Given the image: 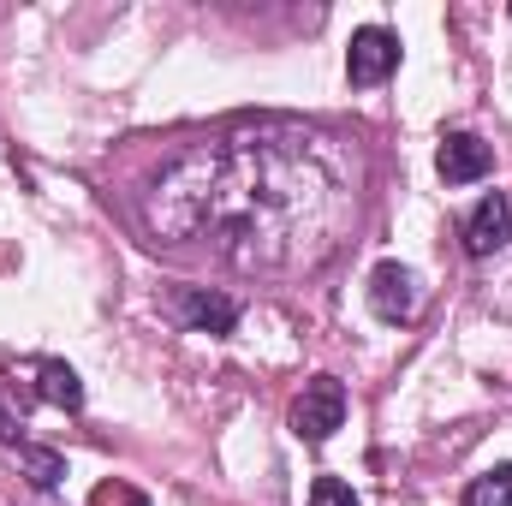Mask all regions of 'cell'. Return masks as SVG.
Masks as SVG:
<instances>
[{
  "label": "cell",
  "mask_w": 512,
  "mask_h": 506,
  "mask_svg": "<svg viewBox=\"0 0 512 506\" xmlns=\"http://www.w3.org/2000/svg\"><path fill=\"white\" fill-rule=\"evenodd\" d=\"M161 245H203L239 274H304L358 221V167L316 126L256 120L167 161L143 191Z\"/></svg>",
  "instance_id": "obj_1"
},
{
  "label": "cell",
  "mask_w": 512,
  "mask_h": 506,
  "mask_svg": "<svg viewBox=\"0 0 512 506\" xmlns=\"http://www.w3.org/2000/svg\"><path fill=\"white\" fill-rule=\"evenodd\" d=\"M340 423H346V387H340L334 376L304 381V393L292 399V435L310 441V447H322Z\"/></svg>",
  "instance_id": "obj_2"
},
{
  "label": "cell",
  "mask_w": 512,
  "mask_h": 506,
  "mask_svg": "<svg viewBox=\"0 0 512 506\" xmlns=\"http://www.w3.org/2000/svg\"><path fill=\"white\" fill-rule=\"evenodd\" d=\"M393 66H399V36L382 30V24H364V30H352V48H346V78L358 84V90H376L393 78Z\"/></svg>",
  "instance_id": "obj_3"
},
{
  "label": "cell",
  "mask_w": 512,
  "mask_h": 506,
  "mask_svg": "<svg viewBox=\"0 0 512 506\" xmlns=\"http://www.w3.org/2000/svg\"><path fill=\"white\" fill-rule=\"evenodd\" d=\"M417 304H423V292H417V274L405 262H376L370 268V310L382 322H411Z\"/></svg>",
  "instance_id": "obj_4"
},
{
  "label": "cell",
  "mask_w": 512,
  "mask_h": 506,
  "mask_svg": "<svg viewBox=\"0 0 512 506\" xmlns=\"http://www.w3.org/2000/svg\"><path fill=\"white\" fill-rule=\"evenodd\" d=\"M489 167H495V149L483 137H471V131H453L435 149V173L447 185H477V179H489Z\"/></svg>",
  "instance_id": "obj_5"
},
{
  "label": "cell",
  "mask_w": 512,
  "mask_h": 506,
  "mask_svg": "<svg viewBox=\"0 0 512 506\" xmlns=\"http://www.w3.org/2000/svg\"><path fill=\"white\" fill-rule=\"evenodd\" d=\"M459 239H465V256H495L512 239V203L501 197V191H489V197L465 215Z\"/></svg>",
  "instance_id": "obj_6"
},
{
  "label": "cell",
  "mask_w": 512,
  "mask_h": 506,
  "mask_svg": "<svg viewBox=\"0 0 512 506\" xmlns=\"http://www.w3.org/2000/svg\"><path fill=\"white\" fill-rule=\"evenodd\" d=\"M179 316L197 328V334H215V340H227L233 328H239V298H227V292H209V286H179Z\"/></svg>",
  "instance_id": "obj_7"
},
{
  "label": "cell",
  "mask_w": 512,
  "mask_h": 506,
  "mask_svg": "<svg viewBox=\"0 0 512 506\" xmlns=\"http://www.w3.org/2000/svg\"><path fill=\"white\" fill-rule=\"evenodd\" d=\"M30 376H36V399H48V405H60V411H78V405H84V387H78V376H72L60 358H36Z\"/></svg>",
  "instance_id": "obj_8"
},
{
  "label": "cell",
  "mask_w": 512,
  "mask_h": 506,
  "mask_svg": "<svg viewBox=\"0 0 512 506\" xmlns=\"http://www.w3.org/2000/svg\"><path fill=\"white\" fill-rule=\"evenodd\" d=\"M18 465H24V477H30L36 489H60V483H66V459H60L54 447H18Z\"/></svg>",
  "instance_id": "obj_9"
},
{
  "label": "cell",
  "mask_w": 512,
  "mask_h": 506,
  "mask_svg": "<svg viewBox=\"0 0 512 506\" xmlns=\"http://www.w3.org/2000/svg\"><path fill=\"white\" fill-rule=\"evenodd\" d=\"M465 506H512V465L483 471V477L465 489Z\"/></svg>",
  "instance_id": "obj_10"
},
{
  "label": "cell",
  "mask_w": 512,
  "mask_h": 506,
  "mask_svg": "<svg viewBox=\"0 0 512 506\" xmlns=\"http://www.w3.org/2000/svg\"><path fill=\"white\" fill-rule=\"evenodd\" d=\"M310 506H364L352 495V483H340V477H316L310 483Z\"/></svg>",
  "instance_id": "obj_11"
},
{
  "label": "cell",
  "mask_w": 512,
  "mask_h": 506,
  "mask_svg": "<svg viewBox=\"0 0 512 506\" xmlns=\"http://www.w3.org/2000/svg\"><path fill=\"white\" fill-rule=\"evenodd\" d=\"M0 441H18V447H24V423H18L6 405H0Z\"/></svg>",
  "instance_id": "obj_12"
}]
</instances>
